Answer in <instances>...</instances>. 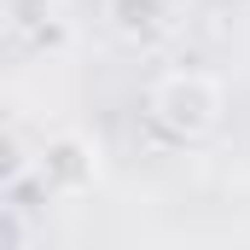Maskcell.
Returning <instances> with one entry per match:
<instances>
[{"label":"cell","instance_id":"6da1fadb","mask_svg":"<svg viewBox=\"0 0 250 250\" xmlns=\"http://www.w3.org/2000/svg\"><path fill=\"white\" fill-rule=\"evenodd\" d=\"M151 117L169 128L175 140H204L209 128L221 123V82L198 76V70H175L157 82L151 93Z\"/></svg>","mask_w":250,"mask_h":250},{"label":"cell","instance_id":"7a4b0ae2","mask_svg":"<svg viewBox=\"0 0 250 250\" xmlns=\"http://www.w3.org/2000/svg\"><path fill=\"white\" fill-rule=\"evenodd\" d=\"M35 175L47 181V198H82V192L99 187L105 157H99V146L87 134H53L35 151Z\"/></svg>","mask_w":250,"mask_h":250},{"label":"cell","instance_id":"3957f363","mask_svg":"<svg viewBox=\"0 0 250 250\" xmlns=\"http://www.w3.org/2000/svg\"><path fill=\"white\" fill-rule=\"evenodd\" d=\"M111 29L134 47H151L169 29V0H111Z\"/></svg>","mask_w":250,"mask_h":250},{"label":"cell","instance_id":"277c9868","mask_svg":"<svg viewBox=\"0 0 250 250\" xmlns=\"http://www.w3.org/2000/svg\"><path fill=\"white\" fill-rule=\"evenodd\" d=\"M12 35H47L59 23V0H0Z\"/></svg>","mask_w":250,"mask_h":250}]
</instances>
